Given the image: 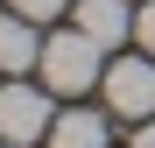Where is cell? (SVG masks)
<instances>
[{
  "label": "cell",
  "instance_id": "cell-2",
  "mask_svg": "<svg viewBox=\"0 0 155 148\" xmlns=\"http://www.w3.org/2000/svg\"><path fill=\"white\" fill-rule=\"evenodd\" d=\"M49 127H57V113H49V85L35 92V85H0V141L7 148H35V141H49Z\"/></svg>",
  "mask_w": 155,
  "mask_h": 148
},
{
  "label": "cell",
  "instance_id": "cell-9",
  "mask_svg": "<svg viewBox=\"0 0 155 148\" xmlns=\"http://www.w3.org/2000/svg\"><path fill=\"white\" fill-rule=\"evenodd\" d=\"M134 148H155V120H134Z\"/></svg>",
  "mask_w": 155,
  "mask_h": 148
},
{
  "label": "cell",
  "instance_id": "cell-1",
  "mask_svg": "<svg viewBox=\"0 0 155 148\" xmlns=\"http://www.w3.org/2000/svg\"><path fill=\"white\" fill-rule=\"evenodd\" d=\"M42 85L57 92V99H85L92 85H106V49H99L85 28H64V35H49L42 42Z\"/></svg>",
  "mask_w": 155,
  "mask_h": 148
},
{
  "label": "cell",
  "instance_id": "cell-8",
  "mask_svg": "<svg viewBox=\"0 0 155 148\" xmlns=\"http://www.w3.org/2000/svg\"><path fill=\"white\" fill-rule=\"evenodd\" d=\"M134 42L155 57V0H141V7H134Z\"/></svg>",
  "mask_w": 155,
  "mask_h": 148
},
{
  "label": "cell",
  "instance_id": "cell-4",
  "mask_svg": "<svg viewBox=\"0 0 155 148\" xmlns=\"http://www.w3.org/2000/svg\"><path fill=\"white\" fill-rule=\"evenodd\" d=\"M78 28H85L99 49H120L134 35V7L127 0H78Z\"/></svg>",
  "mask_w": 155,
  "mask_h": 148
},
{
  "label": "cell",
  "instance_id": "cell-3",
  "mask_svg": "<svg viewBox=\"0 0 155 148\" xmlns=\"http://www.w3.org/2000/svg\"><path fill=\"white\" fill-rule=\"evenodd\" d=\"M106 106L113 120H155V57H120L106 64Z\"/></svg>",
  "mask_w": 155,
  "mask_h": 148
},
{
  "label": "cell",
  "instance_id": "cell-5",
  "mask_svg": "<svg viewBox=\"0 0 155 148\" xmlns=\"http://www.w3.org/2000/svg\"><path fill=\"white\" fill-rule=\"evenodd\" d=\"M28 64H42L35 21H28V14H0V71H7V78H21Z\"/></svg>",
  "mask_w": 155,
  "mask_h": 148
},
{
  "label": "cell",
  "instance_id": "cell-7",
  "mask_svg": "<svg viewBox=\"0 0 155 148\" xmlns=\"http://www.w3.org/2000/svg\"><path fill=\"white\" fill-rule=\"evenodd\" d=\"M7 7H14V14H28V21H57L71 0H7Z\"/></svg>",
  "mask_w": 155,
  "mask_h": 148
},
{
  "label": "cell",
  "instance_id": "cell-10",
  "mask_svg": "<svg viewBox=\"0 0 155 148\" xmlns=\"http://www.w3.org/2000/svg\"><path fill=\"white\" fill-rule=\"evenodd\" d=\"M0 148H7V141H0Z\"/></svg>",
  "mask_w": 155,
  "mask_h": 148
},
{
  "label": "cell",
  "instance_id": "cell-6",
  "mask_svg": "<svg viewBox=\"0 0 155 148\" xmlns=\"http://www.w3.org/2000/svg\"><path fill=\"white\" fill-rule=\"evenodd\" d=\"M49 148H106V113H85V106L57 113V127H49Z\"/></svg>",
  "mask_w": 155,
  "mask_h": 148
}]
</instances>
